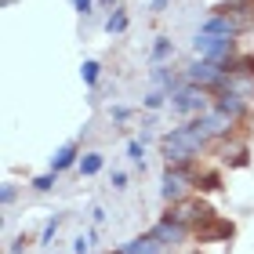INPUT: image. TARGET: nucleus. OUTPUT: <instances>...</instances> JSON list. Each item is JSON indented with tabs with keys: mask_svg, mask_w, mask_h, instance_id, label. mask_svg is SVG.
Here are the masks:
<instances>
[{
	"mask_svg": "<svg viewBox=\"0 0 254 254\" xmlns=\"http://www.w3.org/2000/svg\"><path fill=\"white\" fill-rule=\"evenodd\" d=\"M160 145H164V156H167L171 167H186V164H192V156L207 145V134L192 120L186 127H175L171 134H164V142H160Z\"/></svg>",
	"mask_w": 254,
	"mask_h": 254,
	"instance_id": "obj_1",
	"label": "nucleus"
},
{
	"mask_svg": "<svg viewBox=\"0 0 254 254\" xmlns=\"http://www.w3.org/2000/svg\"><path fill=\"white\" fill-rule=\"evenodd\" d=\"M192 51L200 55V59H207V62H229V59H233V51H236V44H233V37L196 33V37H192Z\"/></svg>",
	"mask_w": 254,
	"mask_h": 254,
	"instance_id": "obj_2",
	"label": "nucleus"
},
{
	"mask_svg": "<svg viewBox=\"0 0 254 254\" xmlns=\"http://www.w3.org/2000/svg\"><path fill=\"white\" fill-rule=\"evenodd\" d=\"M196 186V171H192V164H186V167H171L167 164V171H164V200H182V196H186L189 189Z\"/></svg>",
	"mask_w": 254,
	"mask_h": 254,
	"instance_id": "obj_3",
	"label": "nucleus"
},
{
	"mask_svg": "<svg viewBox=\"0 0 254 254\" xmlns=\"http://www.w3.org/2000/svg\"><path fill=\"white\" fill-rule=\"evenodd\" d=\"M164 218H171V222H178V225H186V229H200L207 218H211V207H207L203 200H178Z\"/></svg>",
	"mask_w": 254,
	"mask_h": 254,
	"instance_id": "obj_4",
	"label": "nucleus"
},
{
	"mask_svg": "<svg viewBox=\"0 0 254 254\" xmlns=\"http://www.w3.org/2000/svg\"><path fill=\"white\" fill-rule=\"evenodd\" d=\"M186 80H189V84H196V87H225L229 73H225L222 62H207V59H200V62L189 65Z\"/></svg>",
	"mask_w": 254,
	"mask_h": 254,
	"instance_id": "obj_5",
	"label": "nucleus"
},
{
	"mask_svg": "<svg viewBox=\"0 0 254 254\" xmlns=\"http://www.w3.org/2000/svg\"><path fill=\"white\" fill-rule=\"evenodd\" d=\"M171 109L175 113H207V87H196V84H182L175 95H171Z\"/></svg>",
	"mask_w": 254,
	"mask_h": 254,
	"instance_id": "obj_6",
	"label": "nucleus"
},
{
	"mask_svg": "<svg viewBox=\"0 0 254 254\" xmlns=\"http://www.w3.org/2000/svg\"><path fill=\"white\" fill-rule=\"evenodd\" d=\"M236 120L229 117V113H222V109H207V113H200V117H196V127H200V131L207 134V138H214V134H225L229 127H233Z\"/></svg>",
	"mask_w": 254,
	"mask_h": 254,
	"instance_id": "obj_7",
	"label": "nucleus"
},
{
	"mask_svg": "<svg viewBox=\"0 0 254 254\" xmlns=\"http://www.w3.org/2000/svg\"><path fill=\"white\" fill-rule=\"evenodd\" d=\"M229 236H233V222H229V218H218V214H211L196 229V240H200V244H214V240H229Z\"/></svg>",
	"mask_w": 254,
	"mask_h": 254,
	"instance_id": "obj_8",
	"label": "nucleus"
},
{
	"mask_svg": "<svg viewBox=\"0 0 254 254\" xmlns=\"http://www.w3.org/2000/svg\"><path fill=\"white\" fill-rule=\"evenodd\" d=\"M120 254H167V244L149 233V236H138V240H131V244H124Z\"/></svg>",
	"mask_w": 254,
	"mask_h": 254,
	"instance_id": "obj_9",
	"label": "nucleus"
},
{
	"mask_svg": "<svg viewBox=\"0 0 254 254\" xmlns=\"http://www.w3.org/2000/svg\"><path fill=\"white\" fill-rule=\"evenodd\" d=\"M186 233H189V229H186V225H178V222H171V218L156 222V229H153V236H156V240H164L167 247L182 244V240H186Z\"/></svg>",
	"mask_w": 254,
	"mask_h": 254,
	"instance_id": "obj_10",
	"label": "nucleus"
},
{
	"mask_svg": "<svg viewBox=\"0 0 254 254\" xmlns=\"http://www.w3.org/2000/svg\"><path fill=\"white\" fill-rule=\"evenodd\" d=\"M214 106L222 109V113H229L233 120H240V117H244V109H247V98H240L236 91H225V87H222V95H218Z\"/></svg>",
	"mask_w": 254,
	"mask_h": 254,
	"instance_id": "obj_11",
	"label": "nucleus"
},
{
	"mask_svg": "<svg viewBox=\"0 0 254 254\" xmlns=\"http://www.w3.org/2000/svg\"><path fill=\"white\" fill-rule=\"evenodd\" d=\"M76 153H80L76 142H65V145L59 149V153L51 156V171H55V175H62L65 167H73V164H76Z\"/></svg>",
	"mask_w": 254,
	"mask_h": 254,
	"instance_id": "obj_12",
	"label": "nucleus"
},
{
	"mask_svg": "<svg viewBox=\"0 0 254 254\" xmlns=\"http://www.w3.org/2000/svg\"><path fill=\"white\" fill-rule=\"evenodd\" d=\"M229 76H254V55H244V59H229L222 62Z\"/></svg>",
	"mask_w": 254,
	"mask_h": 254,
	"instance_id": "obj_13",
	"label": "nucleus"
},
{
	"mask_svg": "<svg viewBox=\"0 0 254 254\" xmlns=\"http://www.w3.org/2000/svg\"><path fill=\"white\" fill-rule=\"evenodd\" d=\"M225 91H236L240 98H254V76H229Z\"/></svg>",
	"mask_w": 254,
	"mask_h": 254,
	"instance_id": "obj_14",
	"label": "nucleus"
},
{
	"mask_svg": "<svg viewBox=\"0 0 254 254\" xmlns=\"http://www.w3.org/2000/svg\"><path fill=\"white\" fill-rule=\"evenodd\" d=\"M102 167H106V156H102V153H84V156H80V175H84V178L98 175Z\"/></svg>",
	"mask_w": 254,
	"mask_h": 254,
	"instance_id": "obj_15",
	"label": "nucleus"
},
{
	"mask_svg": "<svg viewBox=\"0 0 254 254\" xmlns=\"http://www.w3.org/2000/svg\"><path fill=\"white\" fill-rule=\"evenodd\" d=\"M80 76H84V84H87V87H95V84H98V76H102V65H98L95 59H87L84 65H80Z\"/></svg>",
	"mask_w": 254,
	"mask_h": 254,
	"instance_id": "obj_16",
	"label": "nucleus"
},
{
	"mask_svg": "<svg viewBox=\"0 0 254 254\" xmlns=\"http://www.w3.org/2000/svg\"><path fill=\"white\" fill-rule=\"evenodd\" d=\"M124 29H127V11L113 7V15L106 18V33H124Z\"/></svg>",
	"mask_w": 254,
	"mask_h": 254,
	"instance_id": "obj_17",
	"label": "nucleus"
},
{
	"mask_svg": "<svg viewBox=\"0 0 254 254\" xmlns=\"http://www.w3.org/2000/svg\"><path fill=\"white\" fill-rule=\"evenodd\" d=\"M196 186H200L203 192H218L222 189V178H218L214 171H207V175H196Z\"/></svg>",
	"mask_w": 254,
	"mask_h": 254,
	"instance_id": "obj_18",
	"label": "nucleus"
},
{
	"mask_svg": "<svg viewBox=\"0 0 254 254\" xmlns=\"http://www.w3.org/2000/svg\"><path fill=\"white\" fill-rule=\"evenodd\" d=\"M171 40L167 37H156V44H153V62H164V59H171Z\"/></svg>",
	"mask_w": 254,
	"mask_h": 254,
	"instance_id": "obj_19",
	"label": "nucleus"
},
{
	"mask_svg": "<svg viewBox=\"0 0 254 254\" xmlns=\"http://www.w3.org/2000/svg\"><path fill=\"white\" fill-rule=\"evenodd\" d=\"M127 156H131V164H142V167H145V145L138 142V138L127 142Z\"/></svg>",
	"mask_w": 254,
	"mask_h": 254,
	"instance_id": "obj_20",
	"label": "nucleus"
},
{
	"mask_svg": "<svg viewBox=\"0 0 254 254\" xmlns=\"http://www.w3.org/2000/svg\"><path fill=\"white\" fill-rule=\"evenodd\" d=\"M225 164H229V167H247V149H244V145H236L233 153L225 149Z\"/></svg>",
	"mask_w": 254,
	"mask_h": 254,
	"instance_id": "obj_21",
	"label": "nucleus"
},
{
	"mask_svg": "<svg viewBox=\"0 0 254 254\" xmlns=\"http://www.w3.org/2000/svg\"><path fill=\"white\" fill-rule=\"evenodd\" d=\"M59 225H62V218H59V214H55V218H48V225H44V233H40V244H44V247H48L51 240H55V233H59Z\"/></svg>",
	"mask_w": 254,
	"mask_h": 254,
	"instance_id": "obj_22",
	"label": "nucleus"
},
{
	"mask_svg": "<svg viewBox=\"0 0 254 254\" xmlns=\"http://www.w3.org/2000/svg\"><path fill=\"white\" fill-rule=\"evenodd\" d=\"M171 95H167V91H149V95L142 98L145 102V109H160V106H164V102H167Z\"/></svg>",
	"mask_w": 254,
	"mask_h": 254,
	"instance_id": "obj_23",
	"label": "nucleus"
},
{
	"mask_svg": "<svg viewBox=\"0 0 254 254\" xmlns=\"http://www.w3.org/2000/svg\"><path fill=\"white\" fill-rule=\"evenodd\" d=\"M55 178H59L55 171H51V175H40V178H33V189H37V192H48V189L55 186Z\"/></svg>",
	"mask_w": 254,
	"mask_h": 254,
	"instance_id": "obj_24",
	"label": "nucleus"
},
{
	"mask_svg": "<svg viewBox=\"0 0 254 254\" xmlns=\"http://www.w3.org/2000/svg\"><path fill=\"white\" fill-rule=\"evenodd\" d=\"M91 244H95V236L84 233V236H76V240H73V251H76V254H87V251H91Z\"/></svg>",
	"mask_w": 254,
	"mask_h": 254,
	"instance_id": "obj_25",
	"label": "nucleus"
},
{
	"mask_svg": "<svg viewBox=\"0 0 254 254\" xmlns=\"http://www.w3.org/2000/svg\"><path fill=\"white\" fill-rule=\"evenodd\" d=\"M91 4H95V0H73V11H76V15H91Z\"/></svg>",
	"mask_w": 254,
	"mask_h": 254,
	"instance_id": "obj_26",
	"label": "nucleus"
},
{
	"mask_svg": "<svg viewBox=\"0 0 254 254\" xmlns=\"http://www.w3.org/2000/svg\"><path fill=\"white\" fill-rule=\"evenodd\" d=\"M0 203H15V186H4V192H0Z\"/></svg>",
	"mask_w": 254,
	"mask_h": 254,
	"instance_id": "obj_27",
	"label": "nucleus"
},
{
	"mask_svg": "<svg viewBox=\"0 0 254 254\" xmlns=\"http://www.w3.org/2000/svg\"><path fill=\"white\" fill-rule=\"evenodd\" d=\"M127 186V175L124 171H113V189H124Z\"/></svg>",
	"mask_w": 254,
	"mask_h": 254,
	"instance_id": "obj_28",
	"label": "nucleus"
},
{
	"mask_svg": "<svg viewBox=\"0 0 254 254\" xmlns=\"http://www.w3.org/2000/svg\"><path fill=\"white\" fill-rule=\"evenodd\" d=\"M127 117H131V109H127V106H117V109H113V120H127Z\"/></svg>",
	"mask_w": 254,
	"mask_h": 254,
	"instance_id": "obj_29",
	"label": "nucleus"
},
{
	"mask_svg": "<svg viewBox=\"0 0 254 254\" xmlns=\"http://www.w3.org/2000/svg\"><path fill=\"white\" fill-rule=\"evenodd\" d=\"M167 4H171V0H153V11H164Z\"/></svg>",
	"mask_w": 254,
	"mask_h": 254,
	"instance_id": "obj_30",
	"label": "nucleus"
},
{
	"mask_svg": "<svg viewBox=\"0 0 254 254\" xmlns=\"http://www.w3.org/2000/svg\"><path fill=\"white\" fill-rule=\"evenodd\" d=\"M98 4H102V7H113V4H117V0H98Z\"/></svg>",
	"mask_w": 254,
	"mask_h": 254,
	"instance_id": "obj_31",
	"label": "nucleus"
},
{
	"mask_svg": "<svg viewBox=\"0 0 254 254\" xmlns=\"http://www.w3.org/2000/svg\"><path fill=\"white\" fill-rule=\"evenodd\" d=\"M117 254H120V251H117Z\"/></svg>",
	"mask_w": 254,
	"mask_h": 254,
	"instance_id": "obj_32",
	"label": "nucleus"
}]
</instances>
